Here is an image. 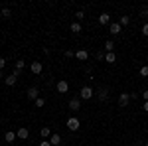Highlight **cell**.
Instances as JSON below:
<instances>
[{
  "mask_svg": "<svg viewBox=\"0 0 148 146\" xmlns=\"http://www.w3.org/2000/svg\"><path fill=\"white\" fill-rule=\"evenodd\" d=\"M79 126H81V123H79V119H77V117H69V119H67V128L71 130V132L79 130Z\"/></svg>",
  "mask_w": 148,
  "mask_h": 146,
  "instance_id": "obj_1",
  "label": "cell"
},
{
  "mask_svg": "<svg viewBox=\"0 0 148 146\" xmlns=\"http://www.w3.org/2000/svg\"><path fill=\"white\" fill-rule=\"evenodd\" d=\"M79 97H81V99H85V101H89V99L93 97V89L89 87V85H85V87L79 91Z\"/></svg>",
  "mask_w": 148,
  "mask_h": 146,
  "instance_id": "obj_2",
  "label": "cell"
},
{
  "mask_svg": "<svg viewBox=\"0 0 148 146\" xmlns=\"http://www.w3.org/2000/svg\"><path fill=\"white\" fill-rule=\"evenodd\" d=\"M56 89H57V93H67L69 91V83L65 81V79H59L57 85H56Z\"/></svg>",
  "mask_w": 148,
  "mask_h": 146,
  "instance_id": "obj_3",
  "label": "cell"
},
{
  "mask_svg": "<svg viewBox=\"0 0 148 146\" xmlns=\"http://www.w3.org/2000/svg\"><path fill=\"white\" fill-rule=\"evenodd\" d=\"M97 97H99V101H101V103H105L107 99H109V89H107V87H99Z\"/></svg>",
  "mask_w": 148,
  "mask_h": 146,
  "instance_id": "obj_4",
  "label": "cell"
},
{
  "mask_svg": "<svg viewBox=\"0 0 148 146\" xmlns=\"http://www.w3.org/2000/svg\"><path fill=\"white\" fill-rule=\"evenodd\" d=\"M69 109H71V111H79V109H81V99H79V97L69 99Z\"/></svg>",
  "mask_w": 148,
  "mask_h": 146,
  "instance_id": "obj_5",
  "label": "cell"
},
{
  "mask_svg": "<svg viewBox=\"0 0 148 146\" xmlns=\"http://www.w3.org/2000/svg\"><path fill=\"white\" fill-rule=\"evenodd\" d=\"M121 30H123V26H121V24H116V22L109 24V34H113V36H119V34H121Z\"/></svg>",
  "mask_w": 148,
  "mask_h": 146,
  "instance_id": "obj_6",
  "label": "cell"
},
{
  "mask_svg": "<svg viewBox=\"0 0 148 146\" xmlns=\"http://www.w3.org/2000/svg\"><path fill=\"white\" fill-rule=\"evenodd\" d=\"M128 103H130V93H121L119 95V105L121 107H126Z\"/></svg>",
  "mask_w": 148,
  "mask_h": 146,
  "instance_id": "obj_7",
  "label": "cell"
},
{
  "mask_svg": "<svg viewBox=\"0 0 148 146\" xmlns=\"http://www.w3.org/2000/svg\"><path fill=\"white\" fill-rule=\"evenodd\" d=\"M42 69H44V65H42L40 61H34V63H30V71H32L34 75H40V73H42Z\"/></svg>",
  "mask_w": 148,
  "mask_h": 146,
  "instance_id": "obj_8",
  "label": "cell"
},
{
  "mask_svg": "<svg viewBox=\"0 0 148 146\" xmlns=\"http://www.w3.org/2000/svg\"><path fill=\"white\" fill-rule=\"evenodd\" d=\"M26 95H28V99H30V101H36V99L40 97V91H38V87H30Z\"/></svg>",
  "mask_w": 148,
  "mask_h": 146,
  "instance_id": "obj_9",
  "label": "cell"
},
{
  "mask_svg": "<svg viewBox=\"0 0 148 146\" xmlns=\"http://www.w3.org/2000/svg\"><path fill=\"white\" fill-rule=\"evenodd\" d=\"M16 136H18L20 140H26V138L30 136V130H28L26 126H20V128H18V132H16Z\"/></svg>",
  "mask_w": 148,
  "mask_h": 146,
  "instance_id": "obj_10",
  "label": "cell"
},
{
  "mask_svg": "<svg viewBox=\"0 0 148 146\" xmlns=\"http://www.w3.org/2000/svg\"><path fill=\"white\" fill-rule=\"evenodd\" d=\"M99 24H101V26H109V24H111V14L103 12L101 16H99Z\"/></svg>",
  "mask_w": 148,
  "mask_h": 146,
  "instance_id": "obj_11",
  "label": "cell"
},
{
  "mask_svg": "<svg viewBox=\"0 0 148 146\" xmlns=\"http://www.w3.org/2000/svg\"><path fill=\"white\" fill-rule=\"evenodd\" d=\"M75 57H77L79 61H87V57H89V51H87V49H77V51H75Z\"/></svg>",
  "mask_w": 148,
  "mask_h": 146,
  "instance_id": "obj_12",
  "label": "cell"
},
{
  "mask_svg": "<svg viewBox=\"0 0 148 146\" xmlns=\"http://www.w3.org/2000/svg\"><path fill=\"white\" fill-rule=\"evenodd\" d=\"M49 144H51V146H59V144H61V136L57 134V132H53V134L49 136Z\"/></svg>",
  "mask_w": 148,
  "mask_h": 146,
  "instance_id": "obj_13",
  "label": "cell"
},
{
  "mask_svg": "<svg viewBox=\"0 0 148 146\" xmlns=\"http://www.w3.org/2000/svg\"><path fill=\"white\" fill-rule=\"evenodd\" d=\"M69 30H71L73 34H81V32H83V26H81V22H73L69 26Z\"/></svg>",
  "mask_w": 148,
  "mask_h": 146,
  "instance_id": "obj_14",
  "label": "cell"
},
{
  "mask_svg": "<svg viewBox=\"0 0 148 146\" xmlns=\"http://www.w3.org/2000/svg\"><path fill=\"white\" fill-rule=\"evenodd\" d=\"M24 67H26V61H24V59H18L16 65H14V71H16V73H22Z\"/></svg>",
  "mask_w": 148,
  "mask_h": 146,
  "instance_id": "obj_15",
  "label": "cell"
},
{
  "mask_svg": "<svg viewBox=\"0 0 148 146\" xmlns=\"http://www.w3.org/2000/svg\"><path fill=\"white\" fill-rule=\"evenodd\" d=\"M105 51H107V53L114 51V42L113 40H107V42H105Z\"/></svg>",
  "mask_w": 148,
  "mask_h": 146,
  "instance_id": "obj_16",
  "label": "cell"
},
{
  "mask_svg": "<svg viewBox=\"0 0 148 146\" xmlns=\"http://www.w3.org/2000/svg\"><path fill=\"white\" fill-rule=\"evenodd\" d=\"M4 140H6V142H14V140H16V132H12V130H6V134H4Z\"/></svg>",
  "mask_w": 148,
  "mask_h": 146,
  "instance_id": "obj_17",
  "label": "cell"
},
{
  "mask_svg": "<svg viewBox=\"0 0 148 146\" xmlns=\"http://www.w3.org/2000/svg\"><path fill=\"white\" fill-rule=\"evenodd\" d=\"M105 61H107V63H114V61H116V53H114V51L107 53V56H105Z\"/></svg>",
  "mask_w": 148,
  "mask_h": 146,
  "instance_id": "obj_18",
  "label": "cell"
},
{
  "mask_svg": "<svg viewBox=\"0 0 148 146\" xmlns=\"http://www.w3.org/2000/svg\"><path fill=\"white\" fill-rule=\"evenodd\" d=\"M40 134H42V138H47V136H51V128H49V126H44V128L40 130Z\"/></svg>",
  "mask_w": 148,
  "mask_h": 146,
  "instance_id": "obj_19",
  "label": "cell"
},
{
  "mask_svg": "<svg viewBox=\"0 0 148 146\" xmlns=\"http://www.w3.org/2000/svg\"><path fill=\"white\" fill-rule=\"evenodd\" d=\"M16 81H18V77H16V75H8V77H6V85H16Z\"/></svg>",
  "mask_w": 148,
  "mask_h": 146,
  "instance_id": "obj_20",
  "label": "cell"
},
{
  "mask_svg": "<svg viewBox=\"0 0 148 146\" xmlns=\"http://www.w3.org/2000/svg\"><path fill=\"white\" fill-rule=\"evenodd\" d=\"M34 105H36V107H38V109H42V107L46 105V99H44V97H38V99H36V101H34Z\"/></svg>",
  "mask_w": 148,
  "mask_h": 146,
  "instance_id": "obj_21",
  "label": "cell"
},
{
  "mask_svg": "<svg viewBox=\"0 0 148 146\" xmlns=\"http://www.w3.org/2000/svg\"><path fill=\"white\" fill-rule=\"evenodd\" d=\"M0 14H2V18H10V16H12L10 8H2V10H0Z\"/></svg>",
  "mask_w": 148,
  "mask_h": 146,
  "instance_id": "obj_22",
  "label": "cell"
},
{
  "mask_svg": "<svg viewBox=\"0 0 148 146\" xmlns=\"http://www.w3.org/2000/svg\"><path fill=\"white\" fill-rule=\"evenodd\" d=\"M121 26H128V24H130V18H128V16H121Z\"/></svg>",
  "mask_w": 148,
  "mask_h": 146,
  "instance_id": "obj_23",
  "label": "cell"
},
{
  "mask_svg": "<svg viewBox=\"0 0 148 146\" xmlns=\"http://www.w3.org/2000/svg\"><path fill=\"white\" fill-rule=\"evenodd\" d=\"M75 18H77V22H81V20L85 18V12H83V10H77V12H75Z\"/></svg>",
  "mask_w": 148,
  "mask_h": 146,
  "instance_id": "obj_24",
  "label": "cell"
},
{
  "mask_svg": "<svg viewBox=\"0 0 148 146\" xmlns=\"http://www.w3.org/2000/svg\"><path fill=\"white\" fill-rule=\"evenodd\" d=\"M140 75H142V77H148V65H142V67H140Z\"/></svg>",
  "mask_w": 148,
  "mask_h": 146,
  "instance_id": "obj_25",
  "label": "cell"
},
{
  "mask_svg": "<svg viewBox=\"0 0 148 146\" xmlns=\"http://www.w3.org/2000/svg\"><path fill=\"white\" fill-rule=\"evenodd\" d=\"M105 56H107L105 51H99V53H97V59H99V61H103V59H105Z\"/></svg>",
  "mask_w": 148,
  "mask_h": 146,
  "instance_id": "obj_26",
  "label": "cell"
},
{
  "mask_svg": "<svg viewBox=\"0 0 148 146\" xmlns=\"http://www.w3.org/2000/svg\"><path fill=\"white\" fill-rule=\"evenodd\" d=\"M4 67H6V59H4V57H0V71H2Z\"/></svg>",
  "mask_w": 148,
  "mask_h": 146,
  "instance_id": "obj_27",
  "label": "cell"
},
{
  "mask_svg": "<svg viewBox=\"0 0 148 146\" xmlns=\"http://www.w3.org/2000/svg\"><path fill=\"white\" fill-rule=\"evenodd\" d=\"M142 34H144V36H146V38H148V22L144 24V26H142Z\"/></svg>",
  "mask_w": 148,
  "mask_h": 146,
  "instance_id": "obj_28",
  "label": "cell"
},
{
  "mask_svg": "<svg viewBox=\"0 0 148 146\" xmlns=\"http://www.w3.org/2000/svg\"><path fill=\"white\" fill-rule=\"evenodd\" d=\"M140 97H142L144 101H148V89H144V91H142V95H140Z\"/></svg>",
  "mask_w": 148,
  "mask_h": 146,
  "instance_id": "obj_29",
  "label": "cell"
},
{
  "mask_svg": "<svg viewBox=\"0 0 148 146\" xmlns=\"http://www.w3.org/2000/svg\"><path fill=\"white\" fill-rule=\"evenodd\" d=\"M142 16H146V18H148V8H146V6L142 8Z\"/></svg>",
  "mask_w": 148,
  "mask_h": 146,
  "instance_id": "obj_30",
  "label": "cell"
},
{
  "mask_svg": "<svg viewBox=\"0 0 148 146\" xmlns=\"http://www.w3.org/2000/svg\"><path fill=\"white\" fill-rule=\"evenodd\" d=\"M142 111H146V112H148V101H144V105H142Z\"/></svg>",
  "mask_w": 148,
  "mask_h": 146,
  "instance_id": "obj_31",
  "label": "cell"
},
{
  "mask_svg": "<svg viewBox=\"0 0 148 146\" xmlns=\"http://www.w3.org/2000/svg\"><path fill=\"white\" fill-rule=\"evenodd\" d=\"M40 146H51V144H49V140H44V142H40Z\"/></svg>",
  "mask_w": 148,
  "mask_h": 146,
  "instance_id": "obj_32",
  "label": "cell"
},
{
  "mask_svg": "<svg viewBox=\"0 0 148 146\" xmlns=\"http://www.w3.org/2000/svg\"><path fill=\"white\" fill-rule=\"evenodd\" d=\"M142 146H148V142H144V144H142Z\"/></svg>",
  "mask_w": 148,
  "mask_h": 146,
  "instance_id": "obj_33",
  "label": "cell"
},
{
  "mask_svg": "<svg viewBox=\"0 0 148 146\" xmlns=\"http://www.w3.org/2000/svg\"><path fill=\"white\" fill-rule=\"evenodd\" d=\"M0 79H2V71H0Z\"/></svg>",
  "mask_w": 148,
  "mask_h": 146,
  "instance_id": "obj_34",
  "label": "cell"
},
{
  "mask_svg": "<svg viewBox=\"0 0 148 146\" xmlns=\"http://www.w3.org/2000/svg\"><path fill=\"white\" fill-rule=\"evenodd\" d=\"M0 10H2V6H0Z\"/></svg>",
  "mask_w": 148,
  "mask_h": 146,
  "instance_id": "obj_35",
  "label": "cell"
}]
</instances>
